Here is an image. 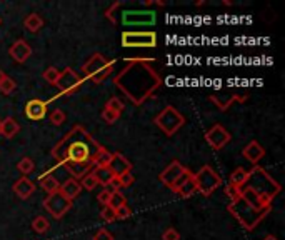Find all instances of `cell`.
Wrapping results in <instances>:
<instances>
[{
    "label": "cell",
    "instance_id": "obj_37",
    "mask_svg": "<svg viewBox=\"0 0 285 240\" xmlns=\"http://www.w3.org/2000/svg\"><path fill=\"white\" fill-rule=\"evenodd\" d=\"M119 117H120V113H115V112L108 110V109L102 110V120H105L107 124H115L119 120Z\"/></svg>",
    "mask_w": 285,
    "mask_h": 240
},
{
    "label": "cell",
    "instance_id": "obj_13",
    "mask_svg": "<svg viewBox=\"0 0 285 240\" xmlns=\"http://www.w3.org/2000/svg\"><path fill=\"white\" fill-rule=\"evenodd\" d=\"M172 190L175 192V194H179L182 199H190V197L197 192L195 180H193V173L187 169L184 175H182L177 180V184L172 187Z\"/></svg>",
    "mask_w": 285,
    "mask_h": 240
},
{
    "label": "cell",
    "instance_id": "obj_33",
    "mask_svg": "<svg viewBox=\"0 0 285 240\" xmlns=\"http://www.w3.org/2000/svg\"><path fill=\"white\" fill-rule=\"evenodd\" d=\"M15 87H17V83L15 80H12L10 77H5V79L0 82V92L5 95H10L15 90Z\"/></svg>",
    "mask_w": 285,
    "mask_h": 240
},
{
    "label": "cell",
    "instance_id": "obj_5",
    "mask_svg": "<svg viewBox=\"0 0 285 240\" xmlns=\"http://www.w3.org/2000/svg\"><path fill=\"white\" fill-rule=\"evenodd\" d=\"M193 180H195L197 192L204 197L212 195L217 189L222 187V177L210 165H204L197 173H193Z\"/></svg>",
    "mask_w": 285,
    "mask_h": 240
},
{
    "label": "cell",
    "instance_id": "obj_39",
    "mask_svg": "<svg viewBox=\"0 0 285 240\" xmlns=\"http://www.w3.org/2000/svg\"><path fill=\"white\" fill-rule=\"evenodd\" d=\"M132 215V210L124 205V207H119L117 210H115V219H120V220H125V219H129Z\"/></svg>",
    "mask_w": 285,
    "mask_h": 240
},
{
    "label": "cell",
    "instance_id": "obj_20",
    "mask_svg": "<svg viewBox=\"0 0 285 240\" xmlns=\"http://www.w3.org/2000/svg\"><path fill=\"white\" fill-rule=\"evenodd\" d=\"M14 192L20 200H27L28 197H32V194L35 192V184L30 178L22 177L14 184Z\"/></svg>",
    "mask_w": 285,
    "mask_h": 240
},
{
    "label": "cell",
    "instance_id": "obj_14",
    "mask_svg": "<svg viewBox=\"0 0 285 240\" xmlns=\"http://www.w3.org/2000/svg\"><path fill=\"white\" fill-rule=\"evenodd\" d=\"M185 167L180 164L179 160H174L170 165L168 167H165V169L162 170V173L159 175V178H160V182L165 185V187H174L175 184H177V180L184 175L185 173Z\"/></svg>",
    "mask_w": 285,
    "mask_h": 240
},
{
    "label": "cell",
    "instance_id": "obj_24",
    "mask_svg": "<svg viewBox=\"0 0 285 240\" xmlns=\"http://www.w3.org/2000/svg\"><path fill=\"white\" fill-rule=\"evenodd\" d=\"M110 160H112V154L108 152L105 147H102L92 157V164H94V167H97V169H107L108 164H110Z\"/></svg>",
    "mask_w": 285,
    "mask_h": 240
},
{
    "label": "cell",
    "instance_id": "obj_1",
    "mask_svg": "<svg viewBox=\"0 0 285 240\" xmlns=\"http://www.w3.org/2000/svg\"><path fill=\"white\" fill-rule=\"evenodd\" d=\"M245 185L269 202L274 200L282 190L280 184L272 178L270 173H267V170L260 165H255L252 170H248V178Z\"/></svg>",
    "mask_w": 285,
    "mask_h": 240
},
{
    "label": "cell",
    "instance_id": "obj_26",
    "mask_svg": "<svg viewBox=\"0 0 285 240\" xmlns=\"http://www.w3.org/2000/svg\"><path fill=\"white\" fill-rule=\"evenodd\" d=\"M247 178H248V170H245L244 167H237V169L230 173V185L242 189L247 184Z\"/></svg>",
    "mask_w": 285,
    "mask_h": 240
},
{
    "label": "cell",
    "instance_id": "obj_44",
    "mask_svg": "<svg viewBox=\"0 0 285 240\" xmlns=\"http://www.w3.org/2000/svg\"><path fill=\"white\" fill-rule=\"evenodd\" d=\"M107 190H110L112 194H113V192H120V184H119L117 177H115V178L112 180V182L107 185Z\"/></svg>",
    "mask_w": 285,
    "mask_h": 240
},
{
    "label": "cell",
    "instance_id": "obj_43",
    "mask_svg": "<svg viewBox=\"0 0 285 240\" xmlns=\"http://www.w3.org/2000/svg\"><path fill=\"white\" fill-rule=\"evenodd\" d=\"M225 194L230 197V200H235V199H239V195H240V189L239 187H234V185H227L225 187Z\"/></svg>",
    "mask_w": 285,
    "mask_h": 240
},
{
    "label": "cell",
    "instance_id": "obj_6",
    "mask_svg": "<svg viewBox=\"0 0 285 240\" xmlns=\"http://www.w3.org/2000/svg\"><path fill=\"white\" fill-rule=\"evenodd\" d=\"M122 45L129 49H150L157 45L155 32H124Z\"/></svg>",
    "mask_w": 285,
    "mask_h": 240
},
{
    "label": "cell",
    "instance_id": "obj_46",
    "mask_svg": "<svg viewBox=\"0 0 285 240\" xmlns=\"http://www.w3.org/2000/svg\"><path fill=\"white\" fill-rule=\"evenodd\" d=\"M264 240H277V238H275L274 235H267V237H265Z\"/></svg>",
    "mask_w": 285,
    "mask_h": 240
},
{
    "label": "cell",
    "instance_id": "obj_23",
    "mask_svg": "<svg viewBox=\"0 0 285 240\" xmlns=\"http://www.w3.org/2000/svg\"><path fill=\"white\" fill-rule=\"evenodd\" d=\"M23 27H25L30 34H37L39 30L44 27V19L39 14H28L25 19H23Z\"/></svg>",
    "mask_w": 285,
    "mask_h": 240
},
{
    "label": "cell",
    "instance_id": "obj_3",
    "mask_svg": "<svg viewBox=\"0 0 285 240\" xmlns=\"http://www.w3.org/2000/svg\"><path fill=\"white\" fill-rule=\"evenodd\" d=\"M115 60H107L102 53H94L86 64H83V74H86L94 83H102L112 74Z\"/></svg>",
    "mask_w": 285,
    "mask_h": 240
},
{
    "label": "cell",
    "instance_id": "obj_41",
    "mask_svg": "<svg viewBox=\"0 0 285 240\" xmlns=\"http://www.w3.org/2000/svg\"><path fill=\"white\" fill-rule=\"evenodd\" d=\"M110 197H112V192L104 189L99 195H97V200H99L102 205H108V202H110Z\"/></svg>",
    "mask_w": 285,
    "mask_h": 240
},
{
    "label": "cell",
    "instance_id": "obj_19",
    "mask_svg": "<svg viewBox=\"0 0 285 240\" xmlns=\"http://www.w3.org/2000/svg\"><path fill=\"white\" fill-rule=\"evenodd\" d=\"M47 107H48L47 102L40 100V99L28 100L25 105V115L30 120H42L47 113Z\"/></svg>",
    "mask_w": 285,
    "mask_h": 240
},
{
    "label": "cell",
    "instance_id": "obj_22",
    "mask_svg": "<svg viewBox=\"0 0 285 240\" xmlns=\"http://www.w3.org/2000/svg\"><path fill=\"white\" fill-rule=\"evenodd\" d=\"M19 132H20V125L15 118L7 117L5 120H2V135L5 139H14Z\"/></svg>",
    "mask_w": 285,
    "mask_h": 240
},
{
    "label": "cell",
    "instance_id": "obj_38",
    "mask_svg": "<svg viewBox=\"0 0 285 240\" xmlns=\"http://www.w3.org/2000/svg\"><path fill=\"white\" fill-rule=\"evenodd\" d=\"M100 217L104 219L105 222L117 220V219H115V210L110 205H104V208H102V212H100Z\"/></svg>",
    "mask_w": 285,
    "mask_h": 240
},
{
    "label": "cell",
    "instance_id": "obj_34",
    "mask_svg": "<svg viewBox=\"0 0 285 240\" xmlns=\"http://www.w3.org/2000/svg\"><path fill=\"white\" fill-rule=\"evenodd\" d=\"M105 109L112 110V112H115V113H122V110H124V104H122V100H120V99L112 97L110 100L107 102Z\"/></svg>",
    "mask_w": 285,
    "mask_h": 240
},
{
    "label": "cell",
    "instance_id": "obj_42",
    "mask_svg": "<svg viewBox=\"0 0 285 240\" xmlns=\"http://www.w3.org/2000/svg\"><path fill=\"white\" fill-rule=\"evenodd\" d=\"M94 240H113V235L107 229H100L99 232H95Z\"/></svg>",
    "mask_w": 285,
    "mask_h": 240
},
{
    "label": "cell",
    "instance_id": "obj_16",
    "mask_svg": "<svg viewBox=\"0 0 285 240\" xmlns=\"http://www.w3.org/2000/svg\"><path fill=\"white\" fill-rule=\"evenodd\" d=\"M242 155L245 157V160L250 162L252 165H257L260 160L265 157V147L257 140L248 142L247 145L242 150Z\"/></svg>",
    "mask_w": 285,
    "mask_h": 240
},
{
    "label": "cell",
    "instance_id": "obj_18",
    "mask_svg": "<svg viewBox=\"0 0 285 240\" xmlns=\"http://www.w3.org/2000/svg\"><path fill=\"white\" fill-rule=\"evenodd\" d=\"M107 169L110 170L115 177H119L125 172H132V164L125 155L117 152V154H112V160H110V164H108Z\"/></svg>",
    "mask_w": 285,
    "mask_h": 240
},
{
    "label": "cell",
    "instance_id": "obj_10",
    "mask_svg": "<svg viewBox=\"0 0 285 240\" xmlns=\"http://www.w3.org/2000/svg\"><path fill=\"white\" fill-rule=\"evenodd\" d=\"M55 85L59 87V90L64 95H69L72 92H75V90L82 85V79H80V75L75 74L70 67H67L65 70L60 72L59 80H57Z\"/></svg>",
    "mask_w": 285,
    "mask_h": 240
},
{
    "label": "cell",
    "instance_id": "obj_15",
    "mask_svg": "<svg viewBox=\"0 0 285 240\" xmlns=\"http://www.w3.org/2000/svg\"><path fill=\"white\" fill-rule=\"evenodd\" d=\"M62 165L67 169V172L72 173V178H83L87 175V173H90L94 170V164H92V160H89V162H70V160H64L62 162Z\"/></svg>",
    "mask_w": 285,
    "mask_h": 240
},
{
    "label": "cell",
    "instance_id": "obj_35",
    "mask_svg": "<svg viewBox=\"0 0 285 240\" xmlns=\"http://www.w3.org/2000/svg\"><path fill=\"white\" fill-rule=\"evenodd\" d=\"M119 180V184H120V189H127V187H130V185L133 184V175H132V172H125L122 173V175H119L117 177Z\"/></svg>",
    "mask_w": 285,
    "mask_h": 240
},
{
    "label": "cell",
    "instance_id": "obj_2",
    "mask_svg": "<svg viewBox=\"0 0 285 240\" xmlns=\"http://www.w3.org/2000/svg\"><path fill=\"white\" fill-rule=\"evenodd\" d=\"M229 210L232 212L234 217L237 219L247 230H253V229H255L260 222L265 219V215L269 214V212H260V210L252 208L250 205H247V203L242 200L240 197H239V199H235V200L230 202Z\"/></svg>",
    "mask_w": 285,
    "mask_h": 240
},
{
    "label": "cell",
    "instance_id": "obj_7",
    "mask_svg": "<svg viewBox=\"0 0 285 240\" xmlns=\"http://www.w3.org/2000/svg\"><path fill=\"white\" fill-rule=\"evenodd\" d=\"M44 208L52 215L53 219H62L64 215L72 208V200L65 199L60 192H57V194L47 195V199L44 200Z\"/></svg>",
    "mask_w": 285,
    "mask_h": 240
},
{
    "label": "cell",
    "instance_id": "obj_29",
    "mask_svg": "<svg viewBox=\"0 0 285 240\" xmlns=\"http://www.w3.org/2000/svg\"><path fill=\"white\" fill-rule=\"evenodd\" d=\"M17 169H19V172L23 173V175H28V173H32L35 170V164L30 157H23L19 164H17Z\"/></svg>",
    "mask_w": 285,
    "mask_h": 240
},
{
    "label": "cell",
    "instance_id": "obj_48",
    "mask_svg": "<svg viewBox=\"0 0 285 240\" xmlns=\"http://www.w3.org/2000/svg\"><path fill=\"white\" fill-rule=\"evenodd\" d=\"M0 22H2V20H0Z\"/></svg>",
    "mask_w": 285,
    "mask_h": 240
},
{
    "label": "cell",
    "instance_id": "obj_9",
    "mask_svg": "<svg viewBox=\"0 0 285 240\" xmlns=\"http://www.w3.org/2000/svg\"><path fill=\"white\" fill-rule=\"evenodd\" d=\"M230 139H232L230 132L225 127H222L220 124L212 125V127L207 130V134H205V140H207L209 145L215 150H220L225 147L230 142Z\"/></svg>",
    "mask_w": 285,
    "mask_h": 240
},
{
    "label": "cell",
    "instance_id": "obj_40",
    "mask_svg": "<svg viewBox=\"0 0 285 240\" xmlns=\"http://www.w3.org/2000/svg\"><path fill=\"white\" fill-rule=\"evenodd\" d=\"M162 240H180V233L174 227H170V229H167L162 233Z\"/></svg>",
    "mask_w": 285,
    "mask_h": 240
},
{
    "label": "cell",
    "instance_id": "obj_27",
    "mask_svg": "<svg viewBox=\"0 0 285 240\" xmlns=\"http://www.w3.org/2000/svg\"><path fill=\"white\" fill-rule=\"evenodd\" d=\"M92 173L95 175V178L99 180V184H100V185H105V187L115 178V175H113V173H112L110 170H108V169H97V167H94Z\"/></svg>",
    "mask_w": 285,
    "mask_h": 240
},
{
    "label": "cell",
    "instance_id": "obj_21",
    "mask_svg": "<svg viewBox=\"0 0 285 240\" xmlns=\"http://www.w3.org/2000/svg\"><path fill=\"white\" fill-rule=\"evenodd\" d=\"M59 192L65 197V199H69V200L74 202L75 197L80 195V192H82L80 182H78V180H75V178H72V177L67 178L64 184H60Z\"/></svg>",
    "mask_w": 285,
    "mask_h": 240
},
{
    "label": "cell",
    "instance_id": "obj_28",
    "mask_svg": "<svg viewBox=\"0 0 285 240\" xmlns=\"http://www.w3.org/2000/svg\"><path fill=\"white\" fill-rule=\"evenodd\" d=\"M32 229L37 233H45V232H48V229H50V222H48L44 215H37L32 222Z\"/></svg>",
    "mask_w": 285,
    "mask_h": 240
},
{
    "label": "cell",
    "instance_id": "obj_30",
    "mask_svg": "<svg viewBox=\"0 0 285 240\" xmlns=\"http://www.w3.org/2000/svg\"><path fill=\"white\" fill-rule=\"evenodd\" d=\"M80 187H82V189H86V190H94L95 187H99V180H97L94 173L90 172V173H87V175L82 178Z\"/></svg>",
    "mask_w": 285,
    "mask_h": 240
},
{
    "label": "cell",
    "instance_id": "obj_32",
    "mask_svg": "<svg viewBox=\"0 0 285 240\" xmlns=\"http://www.w3.org/2000/svg\"><path fill=\"white\" fill-rule=\"evenodd\" d=\"M108 205H110L113 210H117L119 207L127 205V200H125V197L120 194V192H113L112 197H110V202H108Z\"/></svg>",
    "mask_w": 285,
    "mask_h": 240
},
{
    "label": "cell",
    "instance_id": "obj_11",
    "mask_svg": "<svg viewBox=\"0 0 285 240\" xmlns=\"http://www.w3.org/2000/svg\"><path fill=\"white\" fill-rule=\"evenodd\" d=\"M239 197L247 203V205H250L255 210H260V212H270V208H272V202L265 200L264 197H260L257 192H253L250 187H247V185H244V187L240 189Z\"/></svg>",
    "mask_w": 285,
    "mask_h": 240
},
{
    "label": "cell",
    "instance_id": "obj_25",
    "mask_svg": "<svg viewBox=\"0 0 285 240\" xmlns=\"http://www.w3.org/2000/svg\"><path fill=\"white\" fill-rule=\"evenodd\" d=\"M39 182H40L42 190L47 192L48 195H50V194H57L59 189H60L59 180L55 177H52V175H40Z\"/></svg>",
    "mask_w": 285,
    "mask_h": 240
},
{
    "label": "cell",
    "instance_id": "obj_12",
    "mask_svg": "<svg viewBox=\"0 0 285 240\" xmlns=\"http://www.w3.org/2000/svg\"><path fill=\"white\" fill-rule=\"evenodd\" d=\"M125 25H152L155 23V12L149 10H127L122 15Z\"/></svg>",
    "mask_w": 285,
    "mask_h": 240
},
{
    "label": "cell",
    "instance_id": "obj_17",
    "mask_svg": "<svg viewBox=\"0 0 285 240\" xmlns=\"http://www.w3.org/2000/svg\"><path fill=\"white\" fill-rule=\"evenodd\" d=\"M9 53L17 64H23V62H27L30 55H32V47H30L25 40H17L10 45Z\"/></svg>",
    "mask_w": 285,
    "mask_h": 240
},
{
    "label": "cell",
    "instance_id": "obj_4",
    "mask_svg": "<svg viewBox=\"0 0 285 240\" xmlns=\"http://www.w3.org/2000/svg\"><path fill=\"white\" fill-rule=\"evenodd\" d=\"M155 125L159 127L163 134L172 137L174 134H177L179 129H182L185 125V117L175 109L172 105H167L159 115L155 117Z\"/></svg>",
    "mask_w": 285,
    "mask_h": 240
},
{
    "label": "cell",
    "instance_id": "obj_8",
    "mask_svg": "<svg viewBox=\"0 0 285 240\" xmlns=\"http://www.w3.org/2000/svg\"><path fill=\"white\" fill-rule=\"evenodd\" d=\"M92 157H94L92 147H90L89 143L82 142V140H75V142H72L69 147H65L64 160H70V162H89V160H92Z\"/></svg>",
    "mask_w": 285,
    "mask_h": 240
},
{
    "label": "cell",
    "instance_id": "obj_31",
    "mask_svg": "<svg viewBox=\"0 0 285 240\" xmlns=\"http://www.w3.org/2000/svg\"><path fill=\"white\" fill-rule=\"evenodd\" d=\"M59 75H60V72L55 67H48L44 70V74H42V77H44L47 83H50V85H55L59 80Z\"/></svg>",
    "mask_w": 285,
    "mask_h": 240
},
{
    "label": "cell",
    "instance_id": "obj_45",
    "mask_svg": "<svg viewBox=\"0 0 285 240\" xmlns=\"http://www.w3.org/2000/svg\"><path fill=\"white\" fill-rule=\"evenodd\" d=\"M5 77H7V75H5V72H4V70H0V82H2V80L5 79Z\"/></svg>",
    "mask_w": 285,
    "mask_h": 240
},
{
    "label": "cell",
    "instance_id": "obj_36",
    "mask_svg": "<svg viewBox=\"0 0 285 240\" xmlns=\"http://www.w3.org/2000/svg\"><path fill=\"white\" fill-rule=\"evenodd\" d=\"M50 122L53 125H62L65 122V112L64 110H60V109H55L52 113H50Z\"/></svg>",
    "mask_w": 285,
    "mask_h": 240
},
{
    "label": "cell",
    "instance_id": "obj_47",
    "mask_svg": "<svg viewBox=\"0 0 285 240\" xmlns=\"http://www.w3.org/2000/svg\"><path fill=\"white\" fill-rule=\"evenodd\" d=\"M0 135H2V120H0Z\"/></svg>",
    "mask_w": 285,
    "mask_h": 240
}]
</instances>
